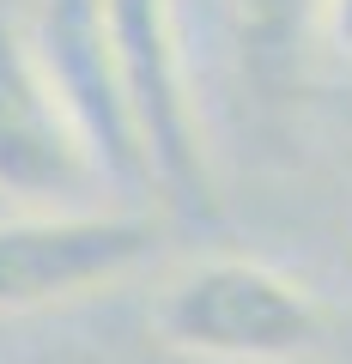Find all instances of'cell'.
<instances>
[{
	"label": "cell",
	"mask_w": 352,
	"mask_h": 364,
	"mask_svg": "<svg viewBox=\"0 0 352 364\" xmlns=\"http://www.w3.org/2000/svg\"><path fill=\"white\" fill-rule=\"evenodd\" d=\"M92 182L104 176L43 67L31 25L0 13V195L25 213H49Z\"/></svg>",
	"instance_id": "5b68a950"
},
{
	"label": "cell",
	"mask_w": 352,
	"mask_h": 364,
	"mask_svg": "<svg viewBox=\"0 0 352 364\" xmlns=\"http://www.w3.org/2000/svg\"><path fill=\"white\" fill-rule=\"evenodd\" d=\"M322 31L340 55H352V0H322Z\"/></svg>",
	"instance_id": "52a82bcc"
},
{
	"label": "cell",
	"mask_w": 352,
	"mask_h": 364,
	"mask_svg": "<svg viewBox=\"0 0 352 364\" xmlns=\"http://www.w3.org/2000/svg\"><path fill=\"white\" fill-rule=\"evenodd\" d=\"M104 13L122 91H128V116L146 164H152V188H164L188 213H213V158L183 55L176 0H104Z\"/></svg>",
	"instance_id": "7a4b0ae2"
},
{
	"label": "cell",
	"mask_w": 352,
	"mask_h": 364,
	"mask_svg": "<svg viewBox=\"0 0 352 364\" xmlns=\"http://www.w3.org/2000/svg\"><path fill=\"white\" fill-rule=\"evenodd\" d=\"M158 249L146 213L104 207H49L0 219V316L79 304L92 291L140 273Z\"/></svg>",
	"instance_id": "3957f363"
},
{
	"label": "cell",
	"mask_w": 352,
	"mask_h": 364,
	"mask_svg": "<svg viewBox=\"0 0 352 364\" xmlns=\"http://www.w3.org/2000/svg\"><path fill=\"white\" fill-rule=\"evenodd\" d=\"M152 334L183 358L298 364L322 352L328 316L316 291L249 255H207L164 273L152 291Z\"/></svg>",
	"instance_id": "6da1fadb"
},
{
	"label": "cell",
	"mask_w": 352,
	"mask_h": 364,
	"mask_svg": "<svg viewBox=\"0 0 352 364\" xmlns=\"http://www.w3.org/2000/svg\"><path fill=\"white\" fill-rule=\"evenodd\" d=\"M316 18H322V0H231V37L243 73L261 85L292 79Z\"/></svg>",
	"instance_id": "8992f818"
},
{
	"label": "cell",
	"mask_w": 352,
	"mask_h": 364,
	"mask_svg": "<svg viewBox=\"0 0 352 364\" xmlns=\"http://www.w3.org/2000/svg\"><path fill=\"white\" fill-rule=\"evenodd\" d=\"M31 37H37V55L49 67L55 91H61L85 152H92L97 176L110 188H122V195H146L152 164H146L134 116H128V91H122L104 0H43L37 18H31Z\"/></svg>",
	"instance_id": "277c9868"
},
{
	"label": "cell",
	"mask_w": 352,
	"mask_h": 364,
	"mask_svg": "<svg viewBox=\"0 0 352 364\" xmlns=\"http://www.w3.org/2000/svg\"><path fill=\"white\" fill-rule=\"evenodd\" d=\"M31 364H104L97 352H73V346H61V352H43V358H31Z\"/></svg>",
	"instance_id": "ba28073f"
}]
</instances>
